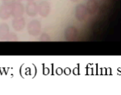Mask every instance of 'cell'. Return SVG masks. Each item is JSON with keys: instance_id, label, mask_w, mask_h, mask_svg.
<instances>
[{"instance_id": "obj_1", "label": "cell", "mask_w": 121, "mask_h": 95, "mask_svg": "<svg viewBox=\"0 0 121 95\" xmlns=\"http://www.w3.org/2000/svg\"><path fill=\"white\" fill-rule=\"evenodd\" d=\"M41 31L40 22L38 20H32L29 22L27 26V31L29 35L32 36H37L40 34Z\"/></svg>"}, {"instance_id": "obj_2", "label": "cell", "mask_w": 121, "mask_h": 95, "mask_svg": "<svg viewBox=\"0 0 121 95\" xmlns=\"http://www.w3.org/2000/svg\"><path fill=\"white\" fill-rule=\"evenodd\" d=\"M88 14L89 13L86 9V7L84 4H79L75 9L74 16H75L76 18L79 21H84L86 18Z\"/></svg>"}, {"instance_id": "obj_3", "label": "cell", "mask_w": 121, "mask_h": 95, "mask_svg": "<svg viewBox=\"0 0 121 95\" xmlns=\"http://www.w3.org/2000/svg\"><path fill=\"white\" fill-rule=\"evenodd\" d=\"M24 6L20 2H15L12 4L11 16L13 18L22 17L24 14Z\"/></svg>"}, {"instance_id": "obj_4", "label": "cell", "mask_w": 121, "mask_h": 95, "mask_svg": "<svg viewBox=\"0 0 121 95\" xmlns=\"http://www.w3.org/2000/svg\"><path fill=\"white\" fill-rule=\"evenodd\" d=\"M38 14L42 17H47L50 12V4L46 1H43L39 3L38 5Z\"/></svg>"}, {"instance_id": "obj_5", "label": "cell", "mask_w": 121, "mask_h": 95, "mask_svg": "<svg viewBox=\"0 0 121 95\" xmlns=\"http://www.w3.org/2000/svg\"><path fill=\"white\" fill-rule=\"evenodd\" d=\"M78 36V31L77 28L74 26H69L65 31V38L67 41H72L77 38Z\"/></svg>"}, {"instance_id": "obj_6", "label": "cell", "mask_w": 121, "mask_h": 95, "mask_svg": "<svg viewBox=\"0 0 121 95\" xmlns=\"http://www.w3.org/2000/svg\"><path fill=\"white\" fill-rule=\"evenodd\" d=\"M12 5H8L3 4L0 6V18L2 20H6L11 16Z\"/></svg>"}, {"instance_id": "obj_7", "label": "cell", "mask_w": 121, "mask_h": 95, "mask_svg": "<svg viewBox=\"0 0 121 95\" xmlns=\"http://www.w3.org/2000/svg\"><path fill=\"white\" fill-rule=\"evenodd\" d=\"M26 26V21L24 18H14L12 21V27L16 31H21Z\"/></svg>"}, {"instance_id": "obj_8", "label": "cell", "mask_w": 121, "mask_h": 95, "mask_svg": "<svg viewBox=\"0 0 121 95\" xmlns=\"http://www.w3.org/2000/svg\"><path fill=\"white\" fill-rule=\"evenodd\" d=\"M26 12L29 16H35L37 14H38V4L34 1H28L26 6Z\"/></svg>"}, {"instance_id": "obj_9", "label": "cell", "mask_w": 121, "mask_h": 95, "mask_svg": "<svg viewBox=\"0 0 121 95\" xmlns=\"http://www.w3.org/2000/svg\"><path fill=\"white\" fill-rule=\"evenodd\" d=\"M88 13L94 15L96 14L99 10V4L96 0H89L86 5Z\"/></svg>"}, {"instance_id": "obj_10", "label": "cell", "mask_w": 121, "mask_h": 95, "mask_svg": "<svg viewBox=\"0 0 121 95\" xmlns=\"http://www.w3.org/2000/svg\"><path fill=\"white\" fill-rule=\"evenodd\" d=\"M9 33V26L6 23H1L0 25V41H5Z\"/></svg>"}, {"instance_id": "obj_11", "label": "cell", "mask_w": 121, "mask_h": 95, "mask_svg": "<svg viewBox=\"0 0 121 95\" xmlns=\"http://www.w3.org/2000/svg\"><path fill=\"white\" fill-rule=\"evenodd\" d=\"M6 41H11V42H14V41H18V38L17 36L15 33L13 32H10L6 39Z\"/></svg>"}, {"instance_id": "obj_12", "label": "cell", "mask_w": 121, "mask_h": 95, "mask_svg": "<svg viewBox=\"0 0 121 95\" xmlns=\"http://www.w3.org/2000/svg\"><path fill=\"white\" fill-rule=\"evenodd\" d=\"M40 41H50V38L48 36V34L47 33H43L40 37Z\"/></svg>"}, {"instance_id": "obj_13", "label": "cell", "mask_w": 121, "mask_h": 95, "mask_svg": "<svg viewBox=\"0 0 121 95\" xmlns=\"http://www.w3.org/2000/svg\"><path fill=\"white\" fill-rule=\"evenodd\" d=\"M3 4H8V5H12L16 2V0H2Z\"/></svg>"}, {"instance_id": "obj_14", "label": "cell", "mask_w": 121, "mask_h": 95, "mask_svg": "<svg viewBox=\"0 0 121 95\" xmlns=\"http://www.w3.org/2000/svg\"><path fill=\"white\" fill-rule=\"evenodd\" d=\"M71 1H72V2H77V1H79V0H70Z\"/></svg>"}, {"instance_id": "obj_15", "label": "cell", "mask_w": 121, "mask_h": 95, "mask_svg": "<svg viewBox=\"0 0 121 95\" xmlns=\"http://www.w3.org/2000/svg\"><path fill=\"white\" fill-rule=\"evenodd\" d=\"M28 1H34L35 0H27Z\"/></svg>"}]
</instances>
